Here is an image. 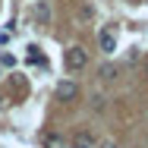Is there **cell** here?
Returning a JSON list of instances; mask_svg holds the SVG:
<instances>
[{
	"label": "cell",
	"mask_w": 148,
	"mask_h": 148,
	"mask_svg": "<svg viewBox=\"0 0 148 148\" xmlns=\"http://www.w3.org/2000/svg\"><path fill=\"white\" fill-rule=\"evenodd\" d=\"M88 63V51H82V47H69L66 51V66L69 69H82Z\"/></svg>",
	"instance_id": "obj_1"
},
{
	"label": "cell",
	"mask_w": 148,
	"mask_h": 148,
	"mask_svg": "<svg viewBox=\"0 0 148 148\" xmlns=\"http://www.w3.org/2000/svg\"><path fill=\"white\" fill-rule=\"evenodd\" d=\"M35 19H38V22H51V6H47L44 0L35 3Z\"/></svg>",
	"instance_id": "obj_6"
},
{
	"label": "cell",
	"mask_w": 148,
	"mask_h": 148,
	"mask_svg": "<svg viewBox=\"0 0 148 148\" xmlns=\"http://www.w3.org/2000/svg\"><path fill=\"white\" fill-rule=\"evenodd\" d=\"M29 63H38V66H47V60H44V54H41V51H38V47H35V44H32L29 47Z\"/></svg>",
	"instance_id": "obj_7"
},
{
	"label": "cell",
	"mask_w": 148,
	"mask_h": 148,
	"mask_svg": "<svg viewBox=\"0 0 148 148\" xmlns=\"http://www.w3.org/2000/svg\"><path fill=\"white\" fill-rule=\"evenodd\" d=\"M57 98L60 101H76V98H79V85H76V82H60L57 85Z\"/></svg>",
	"instance_id": "obj_3"
},
{
	"label": "cell",
	"mask_w": 148,
	"mask_h": 148,
	"mask_svg": "<svg viewBox=\"0 0 148 148\" xmlns=\"http://www.w3.org/2000/svg\"><path fill=\"white\" fill-rule=\"evenodd\" d=\"M41 145L44 148H63V136H57V132H41Z\"/></svg>",
	"instance_id": "obj_5"
},
{
	"label": "cell",
	"mask_w": 148,
	"mask_h": 148,
	"mask_svg": "<svg viewBox=\"0 0 148 148\" xmlns=\"http://www.w3.org/2000/svg\"><path fill=\"white\" fill-rule=\"evenodd\" d=\"M98 44H101L104 54H114V51H117V35H114V29H104V32H101V35H98Z\"/></svg>",
	"instance_id": "obj_2"
},
{
	"label": "cell",
	"mask_w": 148,
	"mask_h": 148,
	"mask_svg": "<svg viewBox=\"0 0 148 148\" xmlns=\"http://www.w3.org/2000/svg\"><path fill=\"white\" fill-rule=\"evenodd\" d=\"M145 73H148V63H145Z\"/></svg>",
	"instance_id": "obj_11"
},
{
	"label": "cell",
	"mask_w": 148,
	"mask_h": 148,
	"mask_svg": "<svg viewBox=\"0 0 148 148\" xmlns=\"http://www.w3.org/2000/svg\"><path fill=\"white\" fill-rule=\"evenodd\" d=\"M73 148H95V136L85 132V129L76 132V136H73Z\"/></svg>",
	"instance_id": "obj_4"
},
{
	"label": "cell",
	"mask_w": 148,
	"mask_h": 148,
	"mask_svg": "<svg viewBox=\"0 0 148 148\" xmlns=\"http://www.w3.org/2000/svg\"><path fill=\"white\" fill-rule=\"evenodd\" d=\"M0 63H3V66H16V57H13V54H0Z\"/></svg>",
	"instance_id": "obj_8"
},
{
	"label": "cell",
	"mask_w": 148,
	"mask_h": 148,
	"mask_svg": "<svg viewBox=\"0 0 148 148\" xmlns=\"http://www.w3.org/2000/svg\"><path fill=\"white\" fill-rule=\"evenodd\" d=\"M101 148H117V145H114V142H101Z\"/></svg>",
	"instance_id": "obj_10"
},
{
	"label": "cell",
	"mask_w": 148,
	"mask_h": 148,
	"mask_svg": "<svg viewBox=\"0 0 148 148\" xmlns=\"http://www.w3.org/2000/svg\"><path fill=\"white\" fill-rule=\"evenodd\" d=\"M101 76H104V79H114L117 69H114V66H101Z\"/></svg>",
	"instance_id": "obj_9"
}]
</instances>
